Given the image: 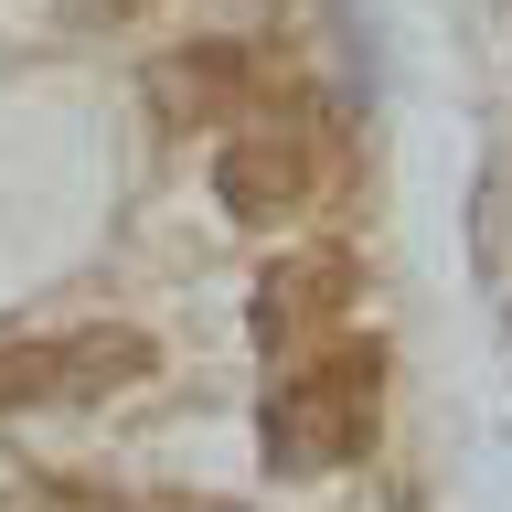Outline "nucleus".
Segmentation results:
<instances>
[{
    "label": "nucleus",
    "instance_id": "nucleus-4",
    "mask_svg": "<svg viewBox=\"0 0 512 512\" xmlns=\"http://www.w3.org/2000/svg\"><path fill=\"white\" fill-rule=\"evenodd\" d=\"M150 107H160V128H246L278 107V75L246 43H182V54L150 64Z\"/></svg>",
    "mask_w": 512,
    "mask_h": 512
},
{
    "label": "nucleus",
    "instance_id": "nucleus-3",
    "mask_svg": "<svg viewBox=\"0 0 512 512\" xmlns=\"http://www.w3.org/2000/svg\"><path fill=\"white\" fill-rule=\"evenodd\" d=\"M214 192H224V214L256 224V235H267V224H299L320 203V139H310V128H278V118L224 128Z\"/></svg>",
    "mask_w": 512,
    "mask_h": 512
},
{
    "label": "nucleus",
    "instance_id": "nucleus-6",
    "mask_svg": "<svg viewBox=\"0 0 512 512\" xmlns=\"http://www.w3.org/2000/svg\"><path fill=\"white\" fill-rule=\"evenodd\" d=\"M150 0H64V22H86V32H118V22H139Z\"/></svg>",
    "mask_w": 512,
    "mask_h": 512
},
{
    "label": "nucleus",
    "instance_id": "nucleus-7",
    "mask_svg": "<svg viewBox=\"0 0 512 512\" xmlns=\"http://www.w3.org/2000/svg\"><path fill=\"white\" fill-rule=\"evenodd\" d=\"M160 512H224V502H160Z\"/></svg>",
    "mask_w": 512,
    "mask_h": 512
},
{
    "label": "nucleus",
    "instance_id": "nucleus-5",
    "mask_svg": "<svg viewBox=\"0 0 512 512\" xmlns=\"http://www.w3.org/2000/svg\"><path fill=\"white\" fill-rule=\"evenodd\" d=\"M342 299H352V256L342 246L278 256V267L256 278V342H267V363L299 352V342H320V331H342Z\"/></svg>",
    "mask_w": 512,
    "mask_h": 512
},
{
    "label": "nucleus",
    "instance_id": "nucleus-2",
    "mask_svg": "<svg viewBox=\"0 0 512 512\" xmlns=\"http://www.w3.org/2000/svg\"><path fill=\"white\" fill-rule=\"evenodd\" d=\"M160 363L150 331L128 320H96V331H32V342H0V416L32 406H96V395H128V384Z\"/></svg>",
    "mask_w": 512,
    "mask_h": 512
},
{
    "label": "nucleus",
    "instance_id": "nucleus-1",
    "mask_svg": "<svg viewBox=\"0 0 512 512\" xmlns=\"http://www.w3.org/2000/svg\"><path fill=\"white\" fill-rule=\"evenodd\" d=\"M384 438V342L374 331H320V342L278 352V384H267V470L320 480L374 459Z\"/></svg>",
    "mask_w": 512,
    "mask_h": 512
}]
</instances>
